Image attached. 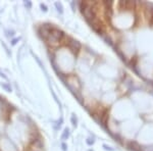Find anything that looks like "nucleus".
I'll return each instance as SVG.
<instances>
[{"label": "nucleus", "mask_w": 153, "mask_h": 151, "mask_svg": "<svg viewBox=\"0 0 153 151\" xmlns=\"http://www.w3.org/2000/svg\"><path fill=\"white\" fill-rule=\"evenodd\" d=\"M0 151H18V148L14 145L12 141L8 140L7 138H3L0 140Z\"/></svg>", "instance_id": "f257e3e1"}]
</instances>
